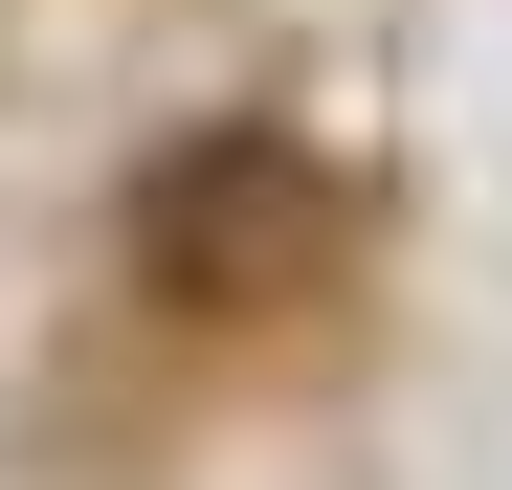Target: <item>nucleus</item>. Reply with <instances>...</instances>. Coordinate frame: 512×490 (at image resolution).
<instances>
[{
  "instance_id": "f257e3e1",
  "label": "nucleus",
  "mask_w": 512,
  "mask_h": 490,
  "mask_svg": "<svg viewBox=\"0 0 512 490\" xmlns=\"http://www.w3.org/2000/svg\"><path fill=\"white\" fill-rule=\"evenodd\" d=\"M334 268V179H312V134H179L134 179V290H179V312H290Z\"/></svg>"
}]
</instances>
